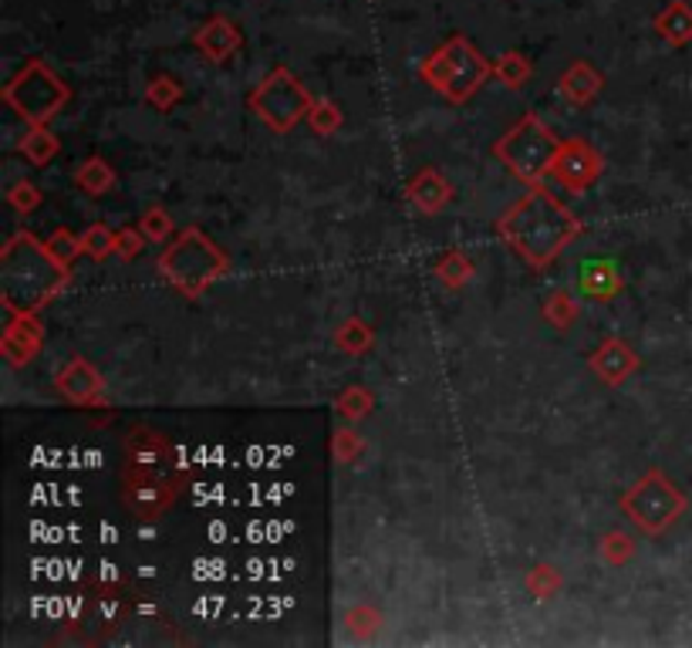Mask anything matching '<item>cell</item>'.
I'll use <instances>...</instances> for the list:
<instances>
[{
  "label": "cell",
  "mask_w": 692,
  "mask_h": 648,
  "mask_svg": "<svg viewBox=\"0 0 692 648\" xmlns=\"http://www.w3.org/2000/svg\"><path fill=\"white\" fill-rule=\"evenodd\" d=\"M551 176L567 190V193H584L598 176H602V155L584 142V139H567L561 142V152L554 159Z\"/></svg>",
  "instance_id": "obj_10"
},
{
  "label": "cell",
  "mask_w": 692,
  "mask_h": 648,
  "mask_svg": "<svg viewBox=\"0 0 692 648\" xmlns=\"http://www.w3.org/2000/svg\"><path fill=\"white\" fill-rule=\"evenodd\" d=\"M621 288V278L612 260H588L581 267V291L588 298H612Z\"/></svg>",
  "instance_id": "obj_18"
},
{
  "label": "cell",
  "mask_w": 692,
  "mask_h": 648,
  "mask_svg": "<svg viewBox=\"0 0 692 648\" xmlns=\"http://www.w3.org/2000/svg\"><path fill=\"white\" fill-rule=\"evenodd\" d=\"M116 244H119V234L109 230L105 224H91V227L82 234V247H85V253L95 257V260H105L109 253H116Z\"/></svg>",
  "instance_id": "obj_23"
},
{
  "label": "cell",
  "mask_w": 692,
  "mask_h": 648,
  "mask_svg": "<svg viewBox=\"0 0 692 648\" xmlns=\"http://www.w3.org/2000/svg\"><path fill=\"white\" fill-rule=\"evenodd\" d=\"M307 122L317 136H332L342 129V112H338V105L335 101H314V108L307 112Z\"/></svg>",
  "instance_id": "obj_28"
},
{
  "label": "cell",
  "mask_w": 692,
  "mask_h": 648,
  "mask_svg": "<svg viewBox=\"0 0 692 648\" xmlns=\"http://www.w3.org/2000/svg\"><path fill=\"white\" fill-rule=\"evenodd\" d=\"M247 101L250 112H257V119L274 132H291L314 108V98L288 68H274L271 75H263Z\"/></svg>",
  "instance_id": "obj_9"
},
{
  "label": "cell",
  "mask_w": 692,
  "mask_h": 648,
  "mask_svg": "<svg viewBox=\"0 0 692 648\" xmlns=\"http://www.w3.org/2000/svg\"><path fill=\"white\" fill-rule=\"evenodd\" d=\"M544 317L554 324V328L567 332L571 324L577 321V301H574L567 291H554V294L548 298V304H544Z\"/></svg>",
  "instance_id": "obj_25"
},
{
  "label": "cell",
  "mask_w": 692,
  "mask_h": 648,
  "mask_svg": "<svg viewBox=\"0 0 692 648\" xmlns=\"http://www.w3.org/2000/svg\"><path fill=\"white\" fill-rule=\"evenodd\" d=\"M75 183H78V190L82 193H88V196H105L112 186H116V173H112V166L105 159H98V155H91L85 166L75 173Z\"/></svg>",
  "instance_id": "obj_19"
},
{
  "label": "cell",
  "mask_w": 692,
  "mask_h": 648,
  "mask_svg": "<svg viewBox=\"0 0 692 648\" xmlns=\"http://www.w3.org/2000/svg\"><path fill=\"white\" fill-rule=\"evenodd\" d=\"M68 284V263L34 234H18L0 253V298L11 314H37Z\"/></svg>",
  "instance_id": "obj_3"
},
{
  "label": "cell",
  "mask_w": 692,
  "mask_h": 648,
  "mask_svg": "<svg viewBox=\"0 0 692 648\" xmlns=\"http://www.w3.org/2000/svg\"><path fill=\"white\" fill-rule=\"evenodd\" d=\"M47 247H51V253H55L58 260H65L68 267H72V260H75L78 253H85V247H82V237H75V234H72V230H65V227L51 234Z\"/></svg>",
  "instance_id": "obj_31"
},
{
  "label": "cell",
  "mask_w": 692,
  "mask_h": 648,
  "mask_svg": "<svg viewBox=\"0 0 692 648\" xmlns=\"http://www.w3.org/2000/svg\"><path fill=\"white\" fill-rule=\"evenodd\" d=\"M145 98H149V105L159 108V112H170V108L183 98V85H180L176 78H170V75H159V78L149 85Z\"/></svg>",
  "instance_id": "obj_26"
},
{
  "label": "cell",
  "mask_w": 692,
  "mask_h": 648,
  "mask_svg": "<svg viewBox=\"0 0 692 648\" xmlns=\"http://www.w3.org/2000/svg\"><path fill=\"white\" fill-rule=\"evenodd\" d=\"M139 230L145 234V240L163 244L173 234V220H170V213L163 206H152V209H145V216L139 220Z\"/></svg>",
  "instance_id": "obj_29"
},
{
  "label": "cell",
  "mask_w": 692,
  "mask_h": 648,
  "mask_svg": "<svg viewBox=\"0 0 692 648\" xmlns=\"http://www.w3.org/2000/svg\"><path fill=\"white\" fill-rule=\"evenodd\" d=\"M409 199L422 209V213H440L450 199H453V186L446 183V176L433 166H422L412 180H409Z\"/></svg>",
  "instance_id": "obj_15"
},
{
  "label": "cell",
  "mask_w": 692,
  "mask_h": 648,
  "mask_svg": "<svg viewBox=\"0 0 692 648\" xmlns=\"http://www.w3.org/2000/svg\"><path fill=\"white\" fill-rule=\"evenodd\" d=\"M419 75L425 85H433L450 101H469L487 85V78H494V65L473 47V41L456 34L422 62Z\"/></svg>",
  "instance_id": "obj_5"
},
{
  "label": "cell",
  "mask_w": 692,
  "mask_h": 648,
  "mask_svg": "<svg viewBox=\"0 0 692 648\" xmlns=\"http://www.w3.org/2000/svg\"><path fill=\"white\" fill-rule=\"evenodd\" d=\"M68 98H72V88L41 58H31L4 88V101L28 126H47L68 105Z\"/></svg>",
  "instance_id": "obj_7"
},
{
  "label": "cell",
  "mask_w": 692,
  "mask_h": 648,
  "mask_svg": "<svg viewBox=\"0 0 692 648\" xmlns=\"http://www.w3.org/2000/svg\"><path fill=\"white\" fill-rule=\"evenodd\" d=\"M602 72L592 68L588 62H574L564 75H561V95L574 105H588L598 91H602Z\"/></svg>",
  "instance_id": "obj_16"
},
{
  "label": "cell",
  "mask_w": 692,
  "mask_h": 648,
  "mask_svg": "<svg viewBox=\"0 0 692 648\" xmlns=\"http://www.w3.org/2000/svg\"><path fill=\"white\" fill-rule=\"evenodd\" d=\"M142 244H145V234H142V230L136 234V227H122V230H119L116 253H122L126 260H132L136 253H142Z\"/></svg>",
  "instance_id": "obj_34"
},
{
  "label": "cell",
  "mask_w": 692,
  "mask_h": 648,
  "mask_svg": "<svg viewBox=\"0 0 692 648\" xmlns=\"http://www.w3.org/2000/svg\"><path fill=\"white\" fill-rule=\"evenodd\" d=\"M186 469L176 446L149 425H132L122 443V504L139 520L163 517L180 490Z\"/></svg>",
  "instance_id": "obj_1"
},
{
  "label": "cell",
  "mask_w": 692,
  "mask_h": 648,
  "mask_svg": "<svg viewBox=\"0 0 692 648\" xmlns=\"http://www.w3.org/2000/svg\"><path fill=\"white\" fill-rule=\"evenodd\" d=\"M8 199H11V206H18L21 213H28V209H34V206L41 203V193H37L31 183H18V186L8 193Z\"/></svg>",
  "instance_id": "obj_35"
},
{
  "label": "cell",
  "mask_w": 692,
  "mask_h": 648,
  "mask_svg": "<svg viewBox=\"0 0 692 648\" xmlns=\"http://www.w3.org/2000/svg\"><path fill=\"white\" fill-rule=\"evenodd\" d=\"M58 149H62V145H58V139L51 136L44 126H31V132L21 139V155L31 162V166H37V170H41V166H47V162L58 155Z\"/></svg>",
  "instance_id": "obj_20"
},
{
  "label": "cell",
  "mask_w": 692,
  "mask_h": 648,
  "mask_svg": "<svg viewBox=\"0 0 692 648\" xmlns=\"http://www.w3.org/2000/svg\"><path fill=\"white\" fill-rule=\"evenodd\" d=\"M227 267H230L227 253L199 227L180 230L176 240L159 253V274L186 298H199L213 281L227 274Z\"/></svg>",
  "instance_id": "obj_4"
},
{
  "label": "cell",
  "mask_w": 692,
  "mask_h": 648,
  "mask_svg": "<svg viewBox=\"0 0 692 648\" xmlns=\"http://www.w3.org/2000/svg\"><path fill=\"white\" fill-rule=\"evenodd\" d=\"M618 504L642 533H662L685 514V497L662 469H649L642 479L631 483Z\"/></svg>",
  "instance_id": "obj_8"
},
{
  "label": "cell",
  "mask_w": 692,
  "mask_h": 648,
  "mask_svg": "<svg viewBox=\"0 0 692 648\" xmlns=\"http://www.w3.org/2000/svg\"><path fill=\"white\" fill-rule=\"evenodd\" d=\"M193 44L199 47V54H203L206 62H213V65H224V62H230L234 54L240 51V44H244V31H240L230 18L217 14V18H209V21L196 31Z\"/></svg>",
  "instance_id": "obj_11"
},
{
  "label": "cell",
  "mask_w": 692,
  "mask_h": 648,
  "mask_svg": "<svg viewBox=\"0 0 692 648\" xmlns=\"http://www.w3.org/2000/svg\"><path fill=\"white\" fill-rule=\"evenodd\" d=\"M581 234L577 213H571L551 190L530 186L504 216H500V237L517 250L530 267H548L558 260V253Z\"/></svg>",
  "instance_id": "obj_2"
},
{
  "label": "cell",
  "mask_w": 692,
  "mask_h": 648,
  "mask_svg": "<svg viewBox=\"0 0 692 648\" xmlns=\"http://www.w3.org/2000/svg\"><path fill=\"white\" fill-rule=\"evenodd\" d=\"M635 368H638V355L621 338H605L598 345V352L592 355V371L605 386H621Z\"/></svg>",
  "instance_id": "obj_14"
},
{
  "label": "cell",
  "mask_w": 692,
  "mask_h": 648,
  "mask_svg": "<svg viewBox=\"0 0 692 648\" xmlns=\"http://www.w3.org/2000/svg\"><path fill=\"white\" fill-rule=\"evenodd\" d=\"M656 31L675 47L689 44L692 41V8L685 4V0H669L666 11L656 14Z\"/></svg>",
  "instance_id": "obj_17"
},
{
  "label": "cell",
  "mask_w": 692,
  "mask_h": 648,
  "mask_svg": "<svg viewBox=\"0 0 692 648\" xmlns=\"http://www.w3.org/2000/svg\"><path fill=\"white\" fill-rule=\"evenodd\" d=\"M332 450H335V460L338 463H355L358 453H361V436H358V432H352V429H338Z\"/></svg>",
  "instance_id": "obj_33"
},
{
  "label": "cell",
  "mask_w": 692,
  "mask_h": 648,
  "mask_svg": "<svg viewBox=\"0 0 692 648\" xmlns=\"http://www.w3.org/2000/svg\"><path fill=\"white\" fill-rule=\"evenodd\" d=\"M368 409H371V392H368V389L352 386V389L338 399V412H342L345 419H361V415H368Z\"/></svg>",
  "instance_id": "obj_32"
},
{
  "label": "cell",
  "mask_w": 692,
  "mask_h": 648,
  "mask_svg": "<svg viewBox=\"0 0 692 648\" xmlns=\"http://www.w3.org/2000/svg\"><path fill=\"white\" fill-rule=\"evenodd\" d=\"M494 78L504 82L507 88H523L530 78V62L523 58L520 51H504L500 58L494 62Z\"/></svg>",
  "instance_id": "obj_21"
},
{
  "label": "cell",
  "mask_w": 692,
  "mask_h": 648,
  "mask_svg": "<svg viewBox=\"0 0 692 648\" xmlns=\"http://www.w3.org/2000/svg\"><path fill=\"white\" fill-rule=\"evenodd\" d=\"M436 274H440V281H443V284L459 288V284H466V281L473 278V263H469L459 250H450V253H443V257H440V263H436Z\"/></svg>",
  "instance_id": "obj_24"
},
{
  "label": "cell",
  "mask_w": 692,
  "mask_h": 648,
  "mask_svg": "<svg viewBox=\"0 0 692 648\" xmlns=\"http://www.w3.org/2000/svg\"><path fill=\"white\" fill-rule=\"evenodd\" d=\"M44 345V332L34 314H14L11 324L4 328V338H0V352H4V358L11 365H28L37 358Z\"/></svg>",
  "instance_id": "obj_12"
},
{
  "label": "cell",
  "mask_w": 692,
  "mask_h": 648,
  "mask_svg": "<svg viewBox=\"0 0 692 648\" xmlns=\"http://www.w3.org/2000/svg\"><path fill=\"white\" fill-rule=\"evenodd\" d=\"M494 152L517 180H523L527 186H541L544 176L554 170L561 139L538 116H523L510 132H504V139H497Z\"/></svg>",
  "instance_id": "obj_6"
},
{
  "label": "cell",
  "mask_w": 692,
  "mask_h": 648,
  "mask_svg": "<svg viewBox=\"0 0 692 648\" xmlns=\"http://www.w3.org/2000/svg\"><path fill=\"white\" fill-rule=\"evenodd\" d=\"M58 392L75 402V406H101V375L85 361V358H72L58 378H55Z\"/></svg>",
  "instance_id": "obj_13"
},
{
  "label": "cell",
  "mask_w": 692,
  "mask_h": 648,
  "mask_svg": "<svg viewBox=\"0 0 692 648\" xmlns=\"http://www.w3.org/2000/svg\"><path fill=\"white\" fill-rule=\"evenodd\" d=\"M338 348L348 352V355H361L368 345H371V328L365 321H345L342 328H338Z\"/></svg>",
  "instance_id": "obj_27"
},
{
  "label": "cell",
  "mask_w": 692,
  "mask_h": 648,
  "mask_svg": "<svg viewBox=\"0 0 692 648\" xmlns=\"http://www.w3.org/2000/svg\"><path fill=\"white\" fill-rule=\"evenodd\" d=\"M598 551H602L605 564L621 568V564H628V561L635 558V540H631L628 533H621V530H608V533L602 537Z\"/></svg>",
  "instance_id": "obj_22"
},
{
  "label": "cell",
  "mask_w": 692,
  "mask_h": 648,
  "mask_svg": "<svg viewBox=\"0 0 692 648\" xmlns=\"http://www.w3.org/2000/svg\"><path fill=\"white\" fill-rule=\"evenodd\" d=\"M558 587H561V574L551 564H541L527 574V591L534 594V598H551Z\"/></svg>",
  "instance_id": "obj_30"
}]
</instances>
